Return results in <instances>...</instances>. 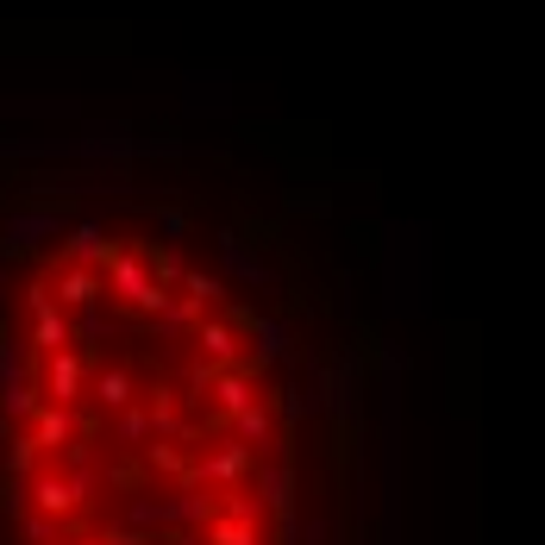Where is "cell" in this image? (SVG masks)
Wrapping results in <instances>:
<instances>
[{"mask_svg": "<svg viewBox=\"0 0 545 545\" xmlns=\"http://www.w3.org/2000/svg\"><path fill=\"white\" fill-rule=\"evenodd\" d=\"M26 307H32V351H63V345H69V320H63V307L44 295L38 282L26 289Z\"/></svg>", "mask_w": 545, "mask_h": 545, "instance_id": "6da1fadb", "label": "cell"}, {"mask_svg": "<svg viewBox=\"0 0 545 545\" xmlns=\"http://www.w3.org/2000/svg\"><path fill=\"white\" fill-rule=\"evenodd\" d=\"M101 289H107V282L94 276L88 264H69V270L57 276V295H51V301H57V307H94V301H101Z\"/></svg>", "mask_w": 545, "mask_h": 545, "instance_id": "7a4b0ae2", "label": "cell"}, {"mask_svg": "<svg viewBox=\"0 0 545 545\" xmlns=\"http://www.w3.org/2000/svg\"><path fill=\"white\" fill-rule=\"evenodd\" d=\"M76 389H82V358L63 345L57 358H51V401H57V408H69V401H76Z\"/></svg>", "mask_w": 545, "mask_h": 545, "instance_id": "3957f363", "label": "cell"}, {"mask_svg": "<svg viewBox=\"0 0 545 545\" xmlns=\"http://www.w3.org/2000/svg\"><path fill=\"white\" fill-rule=\"evenodd\" d=\"M69 433H76V420H69L63 408H38V414H32V439H38V452H44V445H63Z\"/></svg>", "mask_w": 545, "mask_h": 545, "instance_id": "277c9868", "label": "cell"}, {"mask_svg": "<svg viewBox=\"0 0 545 545\" xmlns=\"http://www.w3.org/2000/svg\"><path fill=\"white\" fill-rule=\"evenodd\" d=\"M69 251H76V257H82V264H88V257H113V245H107V232H101V226H94V220H82L76 232H69Z\"/></svg>", "mask_w": 545, "mask_h": 545, "instance_id": "5b68a950", "label": "cell"}, {"mask_svg": "<svg viewBox=\"0 0 545 545\" xmlns=\"http://www.w3.org/2000/svg\"><path fill=\"white\" fill-rule=\"evenodd\" d=\"M94 395H101V408H132V376L126 370H107Z\"/></svg>", "mask_w": 545, "mask_h": 545, "instance_id": "8992f818", "label": "cell"}, {"mask_svg": "<svg viewBox=\"0 0 545 545\" xmlns=\"http://www.w3.org/2000/svg\"><path fill=\"white\" fill-rule=\"evenodd\" d=\"M51 533H57V527H51V520H44V514H32V520H26V539H32V545H44Z\"/></svg>", "mask_w": 545, "mask_h": 545, "instance_id": "52a82bcc", "label": "cell"}]
</instances>
